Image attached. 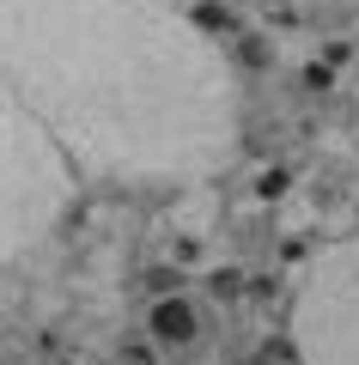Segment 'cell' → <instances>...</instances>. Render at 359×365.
I'll return each mask as SVG.
<instances>
[{
  "label": "cell",
  "mask_w": 359,
  "mask_h": 365,
  "mask_svg": "<svg viewBox=\"0 0 359 365\" xmlns=\"http://www.w3.org/2000/svg\"><path fill=\"white\" fill-rule=\"evenodd\" d=\"M244 287H250V280H244L238 268H219V274H213V299H238Z\"/></svg>",
  "instance_id": "5b68a950"
},
{
  "label": "cell",
  "mask_w": 359,
  "mask_h": 365,
  "mask_svg": "<svg viewBox=\"0 0 359 365\" xmlns=\"http://www.w3.org/2000/svg\"><path fill=\"white\" fill-rule=\"evenodd\" d=\"M61 365H74V359H61Z\"/></svg>",
  "instance_id": "ba28073f"
},
{
  "label": "cell",
  "mask_w": 359,
  "mask_h": 365,
  "mask_svg": "<svg viewBox=\"0 0 359 365\" xmlns=\"http://www.w3.org/2000/svg\"><path fill=\"white\" fill-rule=\"evenodd\" d=\"M13 98L98 170H207L231 79L171 0H0Z\"/></svg>",
  "instance_id": "6da1fadb"
},
{
  "label": "cell",
  "mask_w": 359,
  "mask_h": 365,
  "mask_svg": "<svg viewBox=\"0 0 359 365\" xmlns=\"http://www.w3.org/2000/svg\"><path fill=\"white\" fill-rule=\"evenodd\" d=\"M61 170L43 140V128L31 122V110L19 98H6V244H25L49 225V213L61 207Z\"/></svg>",
  "instance_id": "3957f363"
},
{
  "label": "cell",
  "mask_w": 359,
  "mask_h": 365,
  "mask_svg": "<svg viewBox=\"0 0 359 365\" xmlns=\"http://www.w3.org/2000/svg\"><path fill=\"white\" fill-rule=\"evenodd\" d=\"M305 79H310V86H323V91L335 86V73H329V67H323V61H317V67H305Z\"/></svg>",
  "instance_id": "52a82bcc"
},
{
  "label": "cell",
  "mask_w": 359,
  "mask_h": 365,
  "mask_svg": "<svg viewBox=\"0 0 359 365\" xmlns=\"http://www.w3.org/2000/svg\"><path fill=\"white\" fill-rule=\"evenodd\" d=\"M146 323H153V335L165 341V347H177V341H189V335H195V311H189L183 299H158Z\"/></svg>",
  "instance_id": "277c9868"
},
{
  "label": "cell",
  "mask_w": 359,
  "mask_h": 365,
  "mask_svg": "<svg viewBox=\"0 0 359 365\" xmlns=\"http://www.w3.org/2000/svg\"><path fill=\"white\" fill-rule=\"evenodd\" d=\"M298 347L310 365H359V244L323 256L298 304Z\"/></svg>",
  "instance_id": "7a4b0ae2"
},
{
  "label": "cell",
  "mask_w": 359,
  "mask_h": 365,
  "mask_svg": "<svg viewBox=\"0 0 359 365\" xmlns=\"http://www.w3.org/2000/svg\"><path fill=\"white\" fill-rule=\"evenodd\" d=\"M256 195L262 201H280L286 195V170H262V177H256Z\"/></svg>",
  "instance_id": "8992f818"
}]
</instances>
